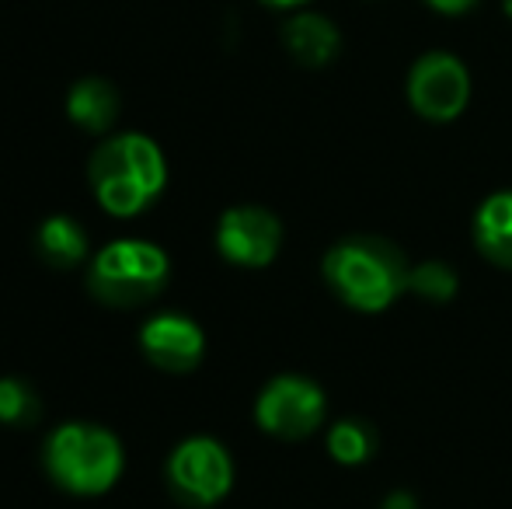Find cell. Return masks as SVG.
<instances>
[{"label":"cell","instance_id":"obj_17","mask_svg":"<svg viewBox=\"0 0 512 509\" xmlns=\"http://www.w3.org/2000/svg\"><path fill=\"white\" fill-rule=\"evenodd\" d=\"M429 7H436L439 14H464V11H471L478 0H425Z\"/></svg>","mask_w":512,"mask_h":509},{"label":"cell","instance_id":"obj_20","mask_svg":"<svg viewBox=\"0 0 512 509\" xmlns=\"http://www.w3.org/2000/svg\"><path fill=\"white\" fill-rule=\"evenodd\" d=\"M502 4H506V11H509V18H512V0H502Z\"/></svg>","mask_w":512,"mask_h":509},{"label":"cell","instance_id":"obj_10","mask_svg":"<svg viewBox=\"0 0 512 509\" xmlns=\"http://www.w3.org/2000/svg\"><path fill=\"white\" fill-rule=\"evenodd\" d=\"M283 42L293 60L304 63V67H324V63L335 60L338 49H342L338 28L331 25L324 14H314V11L293 14L283 28Z\"/></svg>","mask_w":512,"mask_h":509},{"label":"cell","instance_id":"obj_18","mask_svg":"<svg viewBox=\"0 0 512 509\" xmlns=\"http://www.w3.org/2000/svg\"><path fill=\"white\" fill-rule=\"evenodd\" d=\"M384 509H415V499L408 492H394V496H387Z\"/></svg>","mask_w":512,"mask_h":509},{"label":"cell","instance_id":"obj_6","mask_svg":"<svg viewBox=\"0 0 512 509\" xmlns=\"http://www.w3.org/2000/svg\"><path fill=\"white\" fill-rule=\"evenodd\" d=\"M255 419L269 436L304 440L324 422V391L300 374L272 377L255 401Z\"/></svg>","mask_w":512,"mask_h":509},{"label":"cell","instance_id":"obj_7","mask_svg":"<svg viewBox=\"0 0 512 509\" xmlns=\"http://www.w3.org/2000/svg\"><path fill=\"white\" fill-rule=\"evenodd\" d=\"M471 74L453 53H425L408 74V102L429 123H450L467 109Z\"/></svg>","mask_w":512,"mask_h":509},{"label":"cell","instance_id":"obj_11","mask_svg":"<svg viewBox=\"0 0 512 509\" xmlns=\"http://www.w3.org/2000/svg\"><path fill=\"white\" fill-rule=\"evenodd\" d=\"M119 91L105 77H81L74 88L67 91V116L84 133H108L119 119Z\"/></svg>","mask_w":512,"mask_h":509},{"label":"cell","instance_id":"obj_19","mask_svg":"<svg viewBox=\"0 0 512 509\" xmlns=\"http://www.w3.org/2000/svg\"><path fill=\"white\" fill-rule=\"evenodd\" d=\"M262 4H269V7H279V11H290V7H304L307 0H262Z\"/></svg>","mask_w":512,"mask_h":509},{"label":"cell","instance_id":"obj_13","mask_svg":"<svg viewBox=\"0 0 512 509\" xmlns=\"http://www.w3.org/2000/svg\"><path fill=\"white\" fill-rule=\"evenodd\" d=\"M35 252L53 269H77L88 258V234L74 217H49L35 234Z\"/></svg>","mask_w":512,"mask_h":509},{"label":"cell","instance_id":"obj_2","mask_svg":"<svg viewBox=\"0 0 512 509\" xmlns=\"http://www.w3.org/2000/svg\"><path fill=\"white\" fill-rule=\"evenodd\" d=\"M408 276L401 248L373 234H352L324 255V279L356 311H387L408 293Z\"/></svg>","mask_w":512,"mask_h":509},{"label":"cell","instance_id":"obj_9","mask_svg":"<svg viewBox=\"0 0 512 509\" xmlns=\"http://www.w3.org/2000/svg\"><path fill=\"white\" fill-rule=\"evenodd\" d=\"M140 349L154 367L168 370V374H192L203 363L206 335L189 314L164 311L143 321Z\"/></svg>","mask_w":512,"mask_h":509},{"label":"cell","instance_id":"obj_14","mask_svg":"<svg viewBox=\"0 0 512 509\" xmlns=\"http://www.w3.org/2000/svg\"><path fill=\"white\" fill-rule=\"evenodd\" d=\"M42 415V401L35 387L21 377H0V426L25 429L35 426Z\"/></svg>","mask_w":512,"mask_h":509},{"label":"cell","instance_id":"obj_15","mask_svg":"<svg viewBox=\"0 0 512 509\" xmlns=\"http://www.w3.org/2000/svg\"><path fill=\"white\" fill-rule=\"evenodd\" d=\"M328 450L338 464H363L373 454V429L356 419L335 422L328 433Z\"/></svg>","mask_w":512,"mask_h":509},{"label":"cell","instance_id":"obj_5","mask_svg":"<svg viewBox=\"0 0 512 509\" xmlns=\"http://www.w3.org/2000/svg\"><path fill=\"white\" fill-rule=\"evenodd\" d=\"M234 485V461L213 436H189L168 457V489L182 506H216Z\"/></svg>","mask_w":512,"mask_h":509},{"label":"cell","instance_id":"obj_12","mask_svg":"<svg viewBox=\"0 0 512 509\" xmlns=\"http://www.w3.org/2000/svg\"><path fill=\"white\" fill-rule=\"evenodd\" d=\"M474 241L488 262L512 269V189L495 192L474 217Z\"/></svg>","mask_w":512,"mask_h":509},{"label":"cell","instance_id":"obj_16","mask_svg":"<svg viewBox=\"0 0 512 509\" xmlns=\"http://www.w3.org/2000/svg\"><path fill=\"white\" fill-rule=\"evenodd\" d=\"M408 290L425 300H450L457 293V272L446 262H425L418 269H411Z\"/></svg>","mask_w":512,"mask_h":509},{"label":"cell","instance_id":"obj_3","mask_svg":"<svg viewBox=\"0 0 512 509\" xmlns=\"http://www.w3.org/2000/svg\"><path fill=\"white\" fill-rule=\"evenodd\" d=\"M42 461L49 478L70 496H105L126 468L119 436L95 422L56 426L46 440Z\"/></svg>","mask_w":512,"mask_h":509},{"label":"cell","instance_id":"obj_4","mask_svg":"<svg viewBox=\"0 0 512 509\" xmlns=\"http://www.w3.org/2000/svg\"><path fill=\"white\" fill-rule=\"evenodd\" d=\"M168 276L171 262L164 255V248L150 245V241L122 238L105 245L102 252L91 258L88 290L98 304L129 311V307L154 300L168 286Z\"/></svg>","mask_w":512,"mask_h":509},{"label":"cell","instance_id":"obj_1","mask_svg":"<svg viewBox=\"0 0 512 509\" xmlns=\"http://www.w3.org/2000/svg\"><path fill=\"white\" fill-rule=\"evenodd\" d=\"M88 182L105 213L136 217L164 192L168 161L147 133H115L91 154Z\"/></svg>","mask_w":512,"mask_h":509},{"label":"cell","instance_id":"obj_8","mask_svg":"<svg viewBox=\"0 0 512 509\" xmlns=\"http://www.w3.org/2000/svg\"><path fill=\"white\" fill-rule=\"evenodd\" d=\"M283 245V224L262 206H234L220 217L216 227V248L227 262L244 269H262L279 255Z\"/></svg>","mask_w":512,"mask_h":509}]
</instances>
